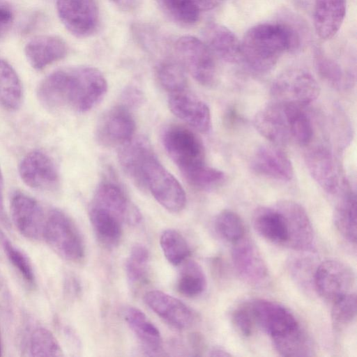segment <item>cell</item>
Listing matches in <instances>:
<instances>
[{
    "label": "cell",
    "instance_id": "74e56055",
    "mask_svg": "<svg viewBox=\"0 0 357 357\" xmlns=\"http://www.w3.org/2000/svg\"><path fill=\"white\" fill-rule=\"evenodd\" d=\"M165 14L174 22L184 26L195 24L200 12L190 0H156Z\"/></svg>",
    "mask_w": 357,
    "mask_h": 357
},
{
    "label": "cell",
    "instance_id": "d4e9b609",
    "mask_svg": "<svg viewBox=\"0 0 357 357\" xmlns=\"http://www.w3.org/2000/svg\"><path fill=\"white\" fill-rule=\"evenodd\" d=\"M252 225L255 230L265 239L278 244H286V225L282 214L275 206L257 208L252 215Z\"/></svg>",
    "mask_w": 357,
    "mask_h": 357
},
{
    "label": "cell",
    "instance_id": "816d5d0a",
    "mask_svg": "<svg viewBox=\"0 0 357 357\" xmlns=\"http://www.w3.org/2000/svg\"><path fill=\"white\" fill-rule=\"evenodd\" d=\"M210 356H220V357H228L231 356V354H229L225 349L220 347H214L209 351Z\"/></svg>",
    "mask_w": 357,
    "mask_h": 357
},
{
    "label": "cell",
    "instance_id": "5bb4252c",
    "mask_svg": "<svg viewBox=\"0 0 357 357\" xmlns=\"http://www.w3.org/2000/svg\"><path fill=\"white\" fill-rule=\"evenodd\" d=\"M91 205L109 211L123 223L134 225L141 220L139 210L130 202L121 187L112 178H106L98 185Z\"/></svg>",
    "mask_w": 357,
    "mask_h": 357
},
{
    "label": "cell",
    "instance_id": "7a4b0ae2",
    "mask_svg": "<svg viewBox=\"0 0 357 357\" xmlns=\"http://www.w3.org/2000/svg\"><path fill=\"white\" fill-rule=\"evenodd\" d=\"M119 158L123 171L136 185L148 190L167 211L178 213L185 208L184 190L161 164L146 137H134L122 146Z\"/></svg>",
    "mask_w": 357,
    "mask_h": 357
},
{
    "label": "cell",
    "instance_id": "9a60e30c",
    "mask_svg": "<svg viewBox=\"0 0 357 357\" xmlns=\"http://www.w3.org/2000/svg\"><path fill=\"white\" fill-rule=\"evenodd\" d=\"M231 259L235 270L247 283L260 286L268 279L267 266L256 245L243 236L234 243Z\"/></svg>",
    "mask_w": 357,
    "mask_h": 357
},
{
    "label": "cell",
    "instance_id": "ab89813d",
    "mask_svg": "<svg viewBox=\"0 0 357 357\" xmlns=\"http://www.w3.org/2000/svg\"><path fill=\"white\" fill-rule=\"evenodd\" d=\"M188 183L200 190H211L222 185L226 181L225 174L206 165L184 176Z\"/></svg>",
    "mask_w": 357,
    "mask_h": 357
},
{
    "label": "cell",
    "instance_id": "52a82bcc",
    "mask_svg": "<svg viewBox=\"0 0 357 357\" xmlns=\"http://www.w3.org/2000/svg\"><path fill=\"white\" fill-rule=\"evenodd\" d=\"M320 93L316 79L299 68L286 70L273 81L271 93L276 102L306 105L315 100Z\"/></svg>",
    "mask_w": 357,
    "mask_h": 357
},
{
    "label": "cell",
    "instance_id": "f907efd6",
    "mask_svg": "<svg viewBox=\"0 0 357 357\" xmlns=\"http://www.w3.org/2000/svg\"><path fill=\"white\" fill-rule=\"evenodd\" d=\"M116 6L123 10H132L136 5L137 0H110Z\"/></svg>",
    "mask_w": 357,
    "mask_h": 357
},
{
    "label": "cell",
    "instance_id": "ac0fdd59",
    "mask_svg": "<svg viewBox=\"0 0 357 357\" xmlns=\"http://www.w3.org/2000/svg\"><path fill=\"white\" fill-rule=\"evenodd\" d=\"M168 105L176 117L194 129L203 133L209 131L211 118L208 107L188 89L169 93Z\"/></svg>",
    "mask_w": 357,
    "mask_h": 357
},
{
    "label": "cell",
    "instance_id": "ee69618b",
    "mask_svg": "<svg viewBox=\"0 0 357 357\" xmlns=\"http://www.w3.org/2000/svg\"><path fill=\"white\" fill-rule=\"evenodd\" d=\"M13 18L12 10L6 5L0 4V39L9 32Z\"/></svg>",
    "mask_w": 357,
    "mask_h": 357
},
{
    "label": "cell",
    "instance_id": "2e32d148",
    "mask_svg": "<svg viewBox=\"0 0 357 357\" xmlns=\"http://www.w3.org/2000/svg\"><path fill=\"white\" fill-rule=\"evenodd\" d=\"M255 322L271 337L299 326L294 315L284 306L266 299L252 300L248 305Z\"/></svg>",
    "mask_w": 357,
    "mask_h": 357
},
{
    "label": "cell",
    "instance_id": "836d02e7",
    "mask_svg": "<svg viewBox=\"0 0 357 357\" xmlns=\"http://www.w3.org/2000/svg\"><path fill=\"white\" fill-rule=\"evenodd\" d=\"M176 287L179 293L185 296L200 295L206 287V276L202 267L194 261H187L181 268Z\"/></svg>",
    "mask_w": 357,
    "mask_h": 357
},
{
    "label": "cell",
    "instance_id": "7bdbcfd3",
    "mask_svg": "<svg viewBox=\"0 0 357 357\" xmlns=\"http://www.w3.org/2000/svg\"><path fill=\"white\" fill-rule=\"evenodd\" d=\"M231 320L234 328L239 334L244 337L251 335L254 320L248 306L235 310L232 313Z\"/></svg>",
    "mask_w": 357,
    "mask_h": 357
},
{
    "label": "cell",
    "instance_id": "e575fe53",
    "mask_svg": "<svg viewBox=\"0 0 357 357\" xmlns=\"http://www.w3.org/2000/svg\"><path fill=\"white\" fill-rule=\"evenodd\" d=\"M156 76L160 86L169 94L187 89V78L183 66L174 60H165L156 68Z\"/></svg>",
    "mask_w": 357,
    "mask_h": 357
},
{
    "label": "cell",
    "instance_id": "30bf717a",
    "mask_svg": "<svg viewBox=\"0 0 357 357\" xmlns=\"http://www.w3.org/2000/svg\"><path fill=\"white\" fill-rule=\"evenodd\" d=\"M19 174L27 186L36 190L53 191L59 185V173L54 161L39 150L32 151L23 158Z\"/></svg>",
    "mask_w": 357,
    "mask_h": 357
},
{
    "label": "cell",
    "instance_id": "44dd1931",
    "mask_svg": "<svg viewBox=\"0 0 357 357\" xmlns=\"http://www.w3.org/2000/svg\"><path fill=\"white\" fill-rule=\"evenodd\" d=\"M253 123L256 130L275 146L284 145L291 139L283 107L279 102L260 109Z\"/></svg>",
    "mask_w": 357,
    "mask_h": 357
},
{
    "label": "cell",
    "instance_id": "9c48e42d",
    "mask_svg": "<svg viewBox=\"0 0 357 357\" xmlns=\"http://www.w3.org/2000/svg\"><path fill=\"white\" fill-rule=\"evenodd\" d=\"M56 10L66 29L77 38L93 34L98 24L96 0H57Z\"/></svg>",
    "mask_w": 357,
    "mask_h": 357
},
{
    "label": "cell",
    "instance_id": "7dc6e473",
    "mask_svg": "<svg viewBox=\"0 0 357 357\" xmlns=\"http://www.w3.org/2000/svg\"><path fill=\"white\" fill-rule=\"evenodd\" d=\"M224 0H190L192 5L201 13L213 10Z\"/></svg>",
    "mask_w": 357,
    "mask_h": 357
},
{
    "label": "cell",
    "instance_id": "7c38bea8",
    "mask_svg": "<svg viewBox=\"0 0 357 357\" xmlns=\"http://www.w3.org/2000/svg\"><path fill=\"white\" fill-rule=\"evenodd\" d=\"M10 208L12 221L23 236L33 241L43 239L47 215L37 200L16 192L10 199Z\"/></svg>",
    "mask_w": 357,
    "mask_h": 357
},
{
    "label": "cell",
    "instance_id": "ffe728a7",
    "mask_svg": "<svg viewBox=\"0 0 357 357\" xmlns=\"http://www.w3.org/2000/svg\"><path fill=\"white\" fill-rule=\"evenodd\" d=\"M305 164L312 178L327 193L335 194L340 188V178L331 152L319 146L309 150Z\"/></svg>",
    "mask_w": 357,
    "mask_h": 357
},
{
    "label": "cell",
    "instance_id": "6da1fadb",
    "mask_svg": "<svg viewBox=\"0 0 357 357\" xmlns=\"http://www.w3.org/2000/svg\"><path fill=\"white\" fill-rule=\"evenodd\" d=\"M107 90V80L98 69L75 66L59 69L44 78L37 97L47 109H70L84 113L102 100Z\"/></svg>",
    "mask_w": 357,
    "mask_h": 357
},
{
    "label": "cell",
    "instance_id": "4dcf8cb0",
    "mask_svg": "<svg viewBox=\"0 0 357 357\" xmlns=\"http://www.w3.org/2000/svg\"><path fill=\"white\" fill-rule=\"evenodd\" d=\"M276 351L282 356L306 357L314 356L312 340L300 326L289 332L272 337Z\"/></svg>",
    "mask_w": 357,
    "mask_h": 357
},
{
    "label": "cell",
    "instance_id": "b9f144b4",
    "mask_svg": "<svg viewBox=\"0 0 357 357\" xmlns=\"http://www.w3.org/2000/svg\"><path fill=\"white\" fill-rule=\"evenodd\" d=\"M3 247L8 259L23 279L30 284H34L35 273L29 257L6 238L3 241Z\"/></svg>",
    "mask_w": 357,
    "mask_h": 357
},
{
    "label": "cell",
    "instance_id": "f5cc1de1",
    "mask_svg": "<svg viewBox=\"0 0 357 357\" xmlns=\"http://www.w3.org/2000/svg\"><path fill=\"white\" fill-rule=\"evenodd\" d=\"M1 355V333H0V356Z\"/></svg>",
    "mask_w": 357,
    "mask_h": 357
},
{
    "label": "cell",
    "instance_id": "d6986e66",
    "mask_svg": "<svg viewBox=\"0 0 357 357\" xmlns=\"http://www.w3.org/2000/svg\"><path fill=\"white\" fill-rule=\"evenodd\" d=\"M251 167L257 174L281 181H289L294 167L289 157L273 145H261L255 152Z\"/></svg>",
    "mask_w": 357,
    "mask_h": 357
},
{
    "label": "cell",
    "instance_id": "4fadbf2b",
    "mask_svg": "<svg viewBox=\"0 0 357 357\" xmlns=\"http://www.w3.org/2000/svg\"><path fill=\"white\" fill-rule=\"evenodd\" d=\"M275 207L282 214L287 231L285 245L296 250H307L312 248L314 229L305 208L291 200H282Z\"/></svg>",
    "mask_w": 357,
    "mask_h": 357
},
{
    "label": "cell",
    "instance_id": "277c9868",
    "mask_svg": "<svg viewBox=\"0 0 357 357\" xmlns=\"http://www.w3.org/2000/svg\"><path fill=\"white\" fill-rule=\"evenodd\" d=\"M163 146L183 176L206 165L205 151L197 135L178 124H171L162 133Z\"/></svg>",
    "mask_w": 357,
    "mask_h": 357
},
{
    "label": "cell",
    "instance_id": "ba28073f",
    "mask_svg": "<svg viewBox=\"0 0 357 357\" xmlns=\"http://www.w3.org/2000/svg\"><path fill=\"white\" fill-rule=\"evenodd\" d=\"M314 284L318 294L333 303L351 293L355 284V274L350 266L336 259H328L317 266Z\"/></svg>",
    "mask_w": 357,
    "mask_h": 357
},
{
    "label": "cell",
    "instance_id": "4316f807",
    "mask_svg": "<svg viewBox=\"0 0 357 357\" xmlns=\"http://www.w3.org/2000/svg\"><path fill=\"white\" fill-rule=\"evenodd\" d=\"M123 317L146 351L157 352L160 349V333L142 311L134 307H128L123 311Z\"/></svg>",
    "mask_w": 357,
    "mask_h": 357
},
{
    "label": "cell",
    "instance_id": "d590c367",
    "mask_svg": "<svg viewBox=\"0 0 357 357\" xmlns=\"http://www.w3.org/2000/svg\"><path fill=\"white\" fill-rule=\"evenodd\" d=\"M162 252L167 261L177 266L185 261L190 249L185 238L176 230H165L160 238Z\"/></svg>",
    "mask_w": 357,
    "mask_h": 357
},
{
    "label": "cell",
    "instance_id": "7402d4cb",
    "mask_svg": "<svg viewBox=\"0 0 357 357\" xmlns=\"http://www.w3.org/2000/svg\"><path fill=\"white\" fill-rule=\"evenodd\" d=\"M68 52L65 41L55 36L43 35L30 40L24 47V54L29 64L36 70L64 58Z\"/></svg>",
    "mask_w": 357,
    "mask_h": 357
},
{
    "label": "cell",
    "instance_id": "cb8c5ba5",
    "mask_svg": "<svg viewBox=\"0 0 357 357\" xmlns=\"http://www.w3.org/2000/svg\"><path fill=\"white\" fill-rule=\"evenodd\" d=\"M346 0H315L313 21L317 35L322 40L332 38L345 17Z\"/></svg>",
    "mask_w": 357,
    "mask_h": 357
},
{
    "label": "cell",
    "instance_id": "1f68e13d",
    "mask_svg": "<svg viewBox=\"0 0 357 357\" xmlns=\"http://www.w3.org/2000/svg\"><path fill=\"white\" fill-rule=\"evenodd\" d=\"M280 103L286 116L291 139L301 146L307 145L313 137V128L310 117L301 105Z\"/></svg>",
    "mask_w": 357,
    "mask_h": 357
},
{
    "label": "cell",
    "instance_id": "f35d334b",
    "mask_svg": "<svg viewBox=\"0 0 357 357\" xmlns=\"http://www.w3.org/2000/svg\"><path fill=\"white\" fill-rule=\"evenodd\" d=\"M215 229L225 240L235 243L245 236V225L241 217L230 210H224L215 219Z\"/></svg>",
    "mask_w": 357,
    "mask_h": 357
},
{
    "label": "cell",
    "instance_id": "c3c4849f",
    "mask_svg": "<svg viewBox=\"0 0 357 357\" xmlns=\"http://www.w3.org/2000/svg\"><path fill=\"white\" fill-rule=\"evenodd\" d=\"M190 342L194 352L196 355H200L205 347V342L203 336L199 333H193L190 337Z\"/></svg>",
    "mask_w": 357,
    "mask_h": 357
},
{
    "label": "cell",
    "instance_id": "8fae6325",
    "mask_svg": "<svg viewBox=\"0 0 357 357\" xmlns=\"http://www.w3.org/2000/svg\"><path fill=\"white\" fill-rule=\"evenodd\" d=\"M135 121L130 108L121 104L109 109L99 121L97 141L107 147L123 146L133 137Z\"/></svg>",
    "mask_w": 357,
    "mask_h": 357
},
{
    "label": "cell",
    "instance_id": "f1b7e54d",
    "mask_svg": "<svg viewBox=\"0 0 357 357\" xmlns=\"http://www.w3.org/2000/svg\"><path fill=\"white\" fill-rule=\"evenodd\" d=\"M334 224L341 235L349 242H356V197L347 185L333 213Z\"/></svg>",
    "mask_w": 357,
    "mask_h": 357
},
{
    "label": "cell",
    "instance_id": "8992f818",
    "mask_svg": "<svg viewBox=\"0 0 357 357\" xmlns=\"http://www.w3.org/2000/svg\"><path fill=\"white\" fill-rule=\"evenodd\" d=\"M175 50L184 66L200 84L210 87L218 81L215 56L206 43L192 36L179 38Z\"/></svg>",
    "mask_w": 357,
    "mask_h": 357
},
{
    "label": "cell",
    "instance_id": "60d3db41",
    "mask_svg": "<svg viewBox=\"0 0 357 357\" xmlns=\"http://www.w3.org/2000/svg\"><path fill=\"white\" fill-rule=\"evenodd\" d=\"M356 316V296L349 293L333 302L331 319L335 328L341 329L350 324Z\"/></svg>",
    "mask_w": 357,
    "mask_h": 357
},
{
    "label": "cell",
    "instance_id": "e0dca14e",
    "mask_svg": "<svg viewBox=\"0 0 357 357\" xmlns=\"http://www.w3.org/2000/svg\"><path fill=\"white\" fill-rule=\"evenodd\" d=\"M144 300L152 311L176 328H188L197 321V315L190 307L179 299L163 291H148L145 294Z\"/></svg>",
    "mask_w": 357,
    "mask_h": 357
},
{
    "label": "cell",
    "instance_id": "681fc988",
    "mask_svg": "<svg viewBox=\"0 0 357 357\" xmlns=\"http://www.w3.org/2000/svg\"><path fill=\"white\" fill-rule=\"evenodd\" d=\"M3 187H4V183H3V174L0 168V221L6 225H8L9 222L8 220V217L6 215L5 208H4V204H3Z\"/></svg>",
    "mask_w": 357,
    "mask_h": 357
},
{
    "label": "cell",
    "instance_id": "f6af8a7d",
    "mask_svg": "<svg viewBox=\"0 0 357 357\" xmlns=\"http://www.w3.org/2000/svg\"><path fill=\"white\" fill-rule=\"evenodd\" d=\"M123 104L130 108L140 104L142 101V94L141 91L135 87H128L123 93L122 96Z\"/></svg>",
    "mask_w": 357,
    "mask_h": 357
},
{
    "label": "cell",
    "instance_id": "484cf974",
    "mask_svg": "<svg viewBox=\"0 0 357 357\" xmlns=\"http://www.w3.org/2000/svg\"><path fill=\"white\" fill-rule=\"evenodd\" d=\"M314 64L319 77L331 87L342 90L353 85L354 76L352 73L320 48L314 50Z\"/></svg>",
    "mask_w": 357,
    "mask_h": 357
},
{
    "label": "cell",
    "instance_id": "5b68a950",
    "mask_svg": "<svg viewBox=\"0 0 357 357\" xmlns=\"http://www.w3.org/2000/svg\"><path fill=\"white\" fill-rule=\"evenodd\" d=\"M43 239L63 259L77 262L84 257V244L78 229L59 208L48 211Z\"/></svg>",
    "mask_w": 357,
    "mask_h": 357
},
{
    "label": "cell",
    "instance_id": "bcb514c9",
    "mask_svg": "<svg viewBox=\"0 0 357 357\" xmlns=\"http://www.w3.org/2000/svg\"><path fill=\"white\" fill-rule=\"evenodd\" d=\"M65 287V291L71 297H77L81 291L80 284L74 276L70 275L66 278Z\"/></svg>",
    "mask_w": 357,
    "mask_h": 357
},
{
    "label": "cell",
    "instance_id": "f546056e",
    "mask_svg": "<svg viewBox=\"0 0 357 357\" xmlns=\"http://www.w3.org/2000/svg\"><path fill=\"white\" fill-rule=\"evenodd\" d=\"M23 98L21 80L12 66L0 59V106L8 111L20 108Z\"/></svg>",
    "mask_w": 357,
    "mask_h": 357
},
{
    "label": "cell",
    "instance_id": "8d00e7d4",
    "mask_svg": "<svg viewBox=\"0 0 357 357\" xmlns=\"http://www.w3.org/2000/svg\"><path fill=\"white\" fill-rule=\"evenodd\" d=\"M149 252L142 244H136L131 248L126 263V273L129 284L135 287L146 279Z\"/></svg>",
    "mask_w": 357,
    "mask_h": 357
},
{
    "label": "cell",
    "instance_id": "603a6c76",
    "mask_svg": "<svg viewBox=\"0 0 357 357\" xmlns=\"http://www.w3.org/2000/svg\"><path fill=\"white\" fill-rule=\"evenodd\" d=\"M203 33L204 42L214 56L229 63L241 62V40L229 28L211 23Z\"/></svg>",
    "mask_w": 357,
    "mask_h": 357
},
{
    "label": "cell",
    "instance_id": "3957f363",
    "mask_svg": "<svg viewBox=\"0 0 357 357\" xmlns=\"http://www.w3.org/2000/svg\"><path fill=\"white\" fill-rule=\"evenodd\" d=\"M302 39L297 29L288 23L268 22L250 27L241 41V62L253 72H270L285 52L300 49Z\"/></svg>",
    "mask_w": 357,
    "mask_h": 357
},
{
    "label": "cell",
    "instance_id": "d6a6232c",
    "mask_svg": "<svg viewBox=\"0 0 357 357\" xmlns=\"http://www.w3.org/2000/svg\"><path fill=\"white\" fill-rule=\"evenodd\" d=\"M26 351L30 356H61L62 349L53 333L43 326H36L29 333Z\"/></svg>",
    "mask_w": 357,
    "mask_h": 357
},
{
    "label": "cell",
    "instance_id": "83f0119b",
    "mask_svg": "<svg viewBox=\"0 0 357 357\" xmlns=\"http://www.w3.org/2000/svg\"><path fill=\"white\" fill-rule=\"evenodd\" d=\"M89 218L98 239L109 248L116 245L122 235L123 222L109 211L91 204Z\"/></svg>",
    "mask_w": 357,
    "mask_h": 357
}]
</instances>
